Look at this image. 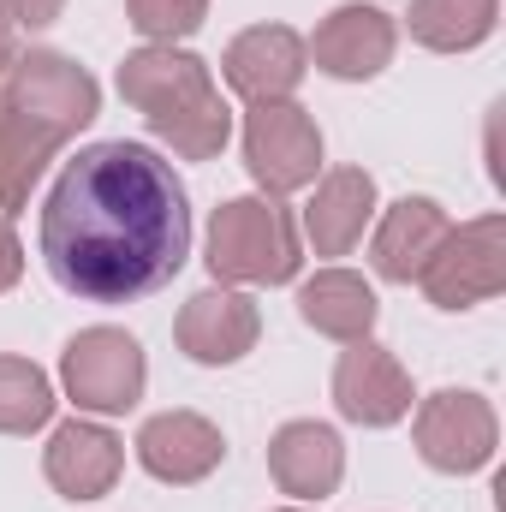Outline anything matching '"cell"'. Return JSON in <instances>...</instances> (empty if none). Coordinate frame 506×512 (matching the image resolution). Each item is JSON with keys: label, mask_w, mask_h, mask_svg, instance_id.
<instances>
[{"label": "cell", "mask_w": 506, "mask_h": 512, "mask_svg": "<svg viewBox=\"0 0 506 512\" xmlns=\"http://www.w3.org/2000/svg\"><path fill=\"white\" fill-rule=\"evenodd\" d=\"M48 274L90 298L131 304L161 292L191 256V203L179 173L149 143H90L66 161L42 203Z\"/></svg>", "instance_id": "6da1fadb"}, {"label": "cell", "mask_w": 506, "mask_h": 512, "mask_svg": "<svg viewBox=\"0 0 506 512\" xmlns=\"http://www.w3.org/2000/svg\"><path fill=\"white\" fill-rule=\"evenodd\" d=\"M120 96L149 120L161 143H173L185 161H209L227 149L233 114L209 78V66L173 42H149L120 66Z\"/></svg>", "instance_id": "7a4b0ae2"}, {"label": "cell", "mask_w": 506, "mask_h": 512, "mask_svg": "<svg viewBox=\"0 0 506 512\" xmlns=\"http://www.w3.org/2000/svg\"><path fill=\"white\" fill-rule=\"evenodd\" d=\"M298 221L274 197H233L209 221V268L215 280H245V286H280L298 274Z\"/></svg>", "instance_id": "3957f363"}, {"label": "cell", "mask_w": 506, "mask_h": 512, "mask_svg": "<svg viewBox=\"0 0 506 512\" xmlns=\"http://www.w3.org/2000/svg\"><path fill=\"white\" fill-rule=\"evenodd\" d=\"M0 96H6L18 114H30V120L54 126L60 137L84 131L90 120H96V108H102V90H96V78H90L78 60L54 54V48L12 54V66L0 72Z\"/></svg>", "instance_id": "277c9868"}, {"label": "cell", "mask_w": 506, "mask_h": 512, "mask_svg": "<svg viewBox=\"0 0 506 512\" xmlns=\"http://www.w3.org/2000/svg\"><path fill=\"white\" fill-rule=\"evenodd\" d=\"M60 382L78 399V411L120 417V411H131L143 399L149 364H143V346L126 328H84L66 346V358H60Z\"/></svg>", "instance_id": "5b68a950"}, {"label": "cell", "mask_w": 506, "mask_h": 512, "mask_svg": "<svg viewBox=\"0 0 506 512\" xmlns=\"http://www.w3.org/2000/svg\"><path fill=\"white\" fill-rule=\"evenodd\" d=\"M417 286H423L429 304H441V310H471V304L495 298L506 286V221L501 215H483V221L447 233L441 251L423 262Z\"/></svg>", "instance_id": "8992f818"}, {"label": "cell", "mask_w": 506, "mask_h": 512, "mask_svg": "<svg viewBox=\"0 0 506 512\" xmlns=\"http://www.w3.org/2000/svg\"><path fill=\"white\" fill-rule=\"evenodd\" d=\"M245 161L268 197H286L316 179L322 167V131L298 102H251L245 114Z\"/></svg>", "instance_id": "52a82bcc"}, {"label": "cell", "mask_w": 506, "mask_h": 512, "mask_svg": "<svg viewBox=\"0 0 506 512\" xmlns=\"http://www.w3.org/2000/svg\"><path fill=\"white\" fill-rule=\"evenodd\" d=\"M411 435H417V453H423L435 471H447V477L483 471V465L495 459V411H489L483 393H459V387L429 393V399L417 405Z\"/></svg>", "instance_id": "ba28073f"}, {"label": "cell", "mask_w": 506, "mask_h": 512, "mask_svg": "<svg viewBox=\"0 0 506 512\" xmlns=\"http://www.w3.org/2000/svg\"><path fill=\"white\" fill-rule=\"evenodd\" d=\"M334 405H340V417H352L364 429H387L411 411V376L399 370V358L387 346L346 340V352L334 364Z\"/></svg>", "instance_id": "9c48e42d"}, {"label": "cell", "mask_w": 506, "mask_h": 512, "mask_svg": "<svg viewBox=\"0 0 506 512\" xmlns=\"http://www.w3.org/2000/svg\"><path fill=\"white\" fill-rule=\"evenodd\" d=\"M304 36L286 24H251L245 36H233L221 72L245 102H292V90L304 84Z\"/></svg>", "instance_id": "30bf717a"}, {"label": "cell", "mask_w": 506, "mask_h": 512, "mask_svg": "<svg viewBox=\"0 0 506 512\" xmlns=\"http://www.w3.org/2000/svg\"><path fill=\"white\" fill-rule=\"evenodd\" d=\"M173 334H179L185 358H197V364H239L262 334V316H256V298H245V292L203 286L197 298H185Z\"/></svg>", "instance_id": "8fae6325"}, {"label": "cell", "mask_w": 506, "mask_h": 512, "mask_svg": "<svg viewBox=\"0 0 506 512\" xmlns=\"http://www.w3.org/2000/svg\"><path fill=\"white\" fill-rule=\"evenodd\" d=\"M393 18L381 12V6H340V12H328L322 24H316V36L304 42V54L328 72V78H346V84H358V78H376L381 66L393 60Z\"/></svg>", "instance_id": "7c38bea8"}, {"label": "cell", "mask_w": 506, "mask_h": 512, "mask_svg": "<svg viewBox=\"0 0 506 512\" xmlns=\"http://www.w3.org/2000/svg\"><path fill=\"white\" fill-rule=\"evenodd\" d=\"M227 459V441L197 411H161L137 429V465L161 483H203Z\"/></svg>", "instance_id": "4fadbf2b"}, {"label": "cell", "mask_w": 506, "mask_h": 512, "mask_svg": "<svg viewBox=\"0 0 506 512\" xmlns=\"http://www.w3.org/2000/svg\"><path fill=\"white\" fill-rule=\"evenodd\" d=\"M120 465H126L120 435L102 429V423H84V417L60 423L54 441H48V453H42V471H48V483H54L66 501H96V495H108V489L120 483Z\"/></svg>", "instance_id": "5bb4252c"}, {"label": "cell", "mask_w": 506, "mask_h": 512, "mask_svg": "<svg viewBox=\"0 0 506 512\" xmlns=\"http://www.w3.org/2000/svg\"><path fill=\"white\" fill-rule=\"evenodd\" d=\"M268 471L286 495L298 501H322L340 489L346 477V447L328 423H286L274 441H268Z\"/></svg>", "instance_id": "9a60e30c"}, {"label": "cell", "mask_w": 506, "mask_h": 512, "mask_svg": "<svg viewBox=\"0 0 506 512\" xmlns=\"http://www.w3.org/2000/svg\"><path fill=\"white\" fill-rule=\"evenodd\" d=\"M447 233H453V221L441 215L435 197H405L381 215L376 239H370V262H376L381 280H417Z\"/></svg>", "instance_id": "2e32d148"}, {"label": "cell", "mask_w": 506, "mask_h": 512, "mask_svg": "<svg viewBox=\"0 0 506 512\" xmlns=\"http://www.w3.org/2000/svg\"><path fill=\"white\" fill-rule=\"evenodd\" d=\"M370 215H376V179L364 167H340L316 185V197L304 209V233H310L316 256H346L364 239Z\"/></svg>", "instance_id": "e0dca14e"}, {"label": "cell", "mask_w": 506, "mask_h": 512, "mask_svg": "<svg viewBox=\"0 0 506 512\" xmlns=\"http://www.w3.org/2000/svg\"><path fill=\"white\" fill-rule=\"evenodd\" d=\"M376 310L381 304L370 292V280L352 274V268H322V274H310L298 286V316L328 340H370Z\"/></svg>", "instance_id": "ac0fdd59"}, {"label": "cell", "mask_w": 506, "mask_h": 512, "mask_svg": "<svg viewBox=\"0 0 506 512\" xmlns=\"http://www.w3.org/2000/svg\"><path fill=\"white\" fill-rule=\"evenodd\" d=\"M60 143H66V137L54 126L18 114V108L0 96V215H12V209L30 203V185H36L42 167L60 155Z\"/></svg>", "instance_id": "d6986e66"}, {"label": "cell", "mask_w": 506, "mask_h": 512, "mask_svg": "<svg viewBox=\"0 0 506 512\" xmlns=\"http://www.w3.org/2000/svg\"><path fill=\"white\" fill-rule=\"evenodd\" d=\"M501 0H411V36L435 54L477 48L495 30Z\"/></svg>", "instance_id": "ffe728a7"}, {"label": "cell", "mask_w": 506, "mask_h": 512, "mask_svg": "<svg viewBox=\"0 0 506 512\" xmlns=\"http://www.w3.org/2000/svg\"><path fill=\"white\" fill-rule=\"evenodd\" d=\"M54 417V382L30 358H0V435H30Z\"/></svg>", "instance_id": "44dd1931"}, {"label": "cell", "mask_w": 506, "mask_h": 512, "mask_svg": "<svg viewBox=\"0 0 506 512\" xmlns=\"http://www.w3.org/2000/svg\"><path fill=\"white\" fill-rule=\"evenodd\" d=\"M126 18L149 42H179L209 18V0H126Z\"/></svg>", "instance_id": "7402d4cb"}, {"label": "cell", "mask_w": 506, "mask_h": 512, "mask_svg": "<svg viewBox=\"0 0 506 512\" xmlns=\"http://www.w3.org/2000/svg\"><path fill=\"white\" fill-rule=\"evenodd\" d=\"M60 6H66V0H0V12H6L12 24H24V30L54 24V18H60Z\"/></svg>", "instance_id": "603a6c76"}, {"label": "cell", "mask_w": 506, "mask_h": 512, "mask_svg": "<svg viewBox=\"0 0 506 512\" xmlns=\"http://www.w3.org/2000/svg\"><path fill=\"white\" fill-rule=\"evenodd\" d=\"M18 268H24V251H18V239H12V227H6V215H0V292L18 280Z\"/></svg>", "instance_id": "cb8c5ba5"}, {"label": "cell", "mask_w": 506, "mask_h": 512, "mask_svg": "<svg viewBox=\"0 0 506 512\" xmlns=\"http://www.w3.org/2000/svg\"><path fill=\"white\" fill-rule=\"evenodd\" d=\"M12 54H18V48H12V18H6V12H0V72H6V66H12Z\"/></svg>", "instance_id": "d4e9b609"}, {"label": "cell", "mask_w": 506, "mask_h": 512, "mask_svg": "<svg viewBox=\"0 0 506 512\" xmlns=\"http://www.w3.org/2000/svg\"><path fill=\"white\" fill-rule=\"evenodd\" d=\"M286 512H304V507H286Z\"/></svg>", "instance_id": "484cf974"}]
</instances>
